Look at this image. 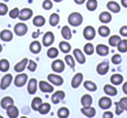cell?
Returning <instances> with one entry per match:
<instances>
[{
    "label": "cell",
    "instance_id": "6da1fadb",
    "mask_svg": "<svg viewBox=\"0 0 127 118\" xmlns=\"http://www.w3.org/2000/svg\"><path fill=\"white\" fill-rule=\"evenodd\" d=\"M68 23L73 27H78L83 23V17L78 12H72L68 17Z\"/></svg>",
    "mask_w": 127,
    "mask_h": 118
},
{
    "label": "cell",
    "instance_id": "7a4b0ae2",
    "mask_svg": "<svg viewBox=\"0 0 127 118\" xmlns=\"http://www.w3.org/2000/svg\"><path fill=\"white\" fill-rule=\"evenodd\" d=\"M27 80H28V76L25 73H21V74H18L16 76L14 80V84L16 87H23L25 83H27Z\"/></svg>",
    "mask_w": 127,
    "mask_h": 118
},
{
    "label": "cell",
    "instance_id": "3957f363",
    "mask_svg": "<svg viewBox=\"0 0 127 118\" xmlns=\"http://www.w3.org/2000/svg\"><path fill=\"white\" fill-rule=\"evenodd\" d=\"M51 69L56 73L63 72L64 71V63L60 59H56L51 64Z\"/></svg>",
    "mask_w": 127,
    "mask_h": 118
},
{
    "label": "cell",
    "instance_id": "277c9868",
    "mask_svg": "<svg viewBox=\"0 0 127 118\" xmlns=\"http://www.w3.org/2000/svg\"><path fill=\"white\" fill-rule=\"evenodd\" d=\"M27 31H28V27L24 23H18L14 26V32L16 33V35L19 36V37L25 35Z\"/></svg>",
    "mask_w": 127,
    "mask_h": 118
},
{
    "label": "cell",
    "instance_id": "5b68a950",
    "mask_svg": "<svg viewBox=\"0 0 127 118\" xmlns=\"http://www.w3.org/2000/svg\"><path fill=\"white\" fill-rule=\"evenodd\" d=\"M83 35L85 39H87V40H92V39H94V37L96 36L95 29L92 26H91V25H88V26H86L84 29Z\"/></svg>",
    "mask_w": 127,
    "mask_h": 118
},
{
    "label": "cell",
    "instance_id": "8992f818",
    "mask_svg": "<svg viewBox=\"0 0 127 118\" xmlns=\"http://www.w3.org/2000/svg\"><path fill=\"white\" fill-rule=\"evenodd\" d=\"M48 80H49L50 83H51L52 84L56 85V86H61L64 83V79L62 76H58L56 74H50L47 76Z\"/></svg>",
    "mask_w": 127,
    "mask_h": 118
},
{
    "label": "cell",
    "instance_id": "52a82bcc",
    "mask_svg": "<svg viewBox=\"0 0 127 118\" xmlns=\"http://www.w3.org/2000/svg\"><path fill=\"white\" fill-rule=\"evenodd\" d=\"M33 15V11H32L29 8H24L21 11H19V16H18V18L22 21H26V20H29Z\"/></svg>",
    "mask_w": 127,
    "mask_h": 118
},
{
    "label": "cell",
    "instance_id": "ba28073f",
    "mask_svg": "<svg viewBox=\"0 0 127 118\" xmlns=\"http://www.w3.org/2000/svg\"><path fill=\"white\" fill-rule=\"evenodd\" d=\"M12 80H13V77L11 74H6L5 76H4V77L1 80V83H0V89L3 90H6V89L11 85Z\"/></svg>",
    "mask_w": 127,
    "mask_h": 118
},
{
    "label": "cell",
    "instance_id": "9c48e42d",
    "mask_svg": "<svg viewBox=\"0 0 127 118\" xmlns=\"http://www.w3.org/2000/svg\"><path fill=\"white\" fill-rule=\"evenodd\" d=\"M54 34L51 31H47L45 34L44 35V37H43V44H44L45 47H48V46L51 45V44L54 43Z\"/></svg>",
    "mask_w": 127,
    "mask_h": 118
},
{
    "label": "cell",
    "instance_id": "30bf717a",
    "mask_svg": "<svg viewBox=\"0 0 127 118\" xmlns=\"http://www.w3.org/2000/svg\"><path fill=\"white\" fill-rule=\"evenodd\" d=\"M98 105L102 109H108L111 107V105H112V102H111V100L109 98V97L103 96L99 99Z\"/></svg>",
    "mask_w": 127,
    "mask_h": 118
},
{
    "label": "cell",
    "instance_id": "8fae6325",
    "mask_svg": "<svg viewBox=\"0 0 127 118\" xmlns=\"http://www.w3.org/2000/svg\"><path fill=\"white\" fill-rule=\"evenodd\" d=\"M64 96H65V93L63 90H58L51 95V102L54 104H58L62 100H64Z\"/></svg>",
    "mask_w": 127,
    "mask_h": 118
},
{
    "label": "cell",
    "instance_id": "7c38bea8",
    "mask_svg": "<svg viewBox=\"0 0 127 118\" xmlns=\"http://www.w3.org/2000/svg\"><path fill=\"white\" fill-rule=\"evenodd\" d=\"M39 89L44 93H51L54 90V88L49 83L45 81H40L39 82Z\"/></svg>",
    "mask_w": 127,
    "mask_h": 118
},
{
    "label": "cell",
    "instance_id": "4fadbf2b",
    "mask_svg": "<svg viewBox=\"0 0 127 118\" xmlns=\"http://www.w3.org/2000/svg\"><path fill=\"white\" fill-rule=\"evenodd\" d=\"M37 82L35 78H32V79L29 81L28 86H27V90H28V93L30 95H34V94L37 92Z\"/></svg>",
    "mask_w": 127,
    "mask_h": 118
},
{
    "label": "cell",
    "instance_id": "5bb4252c",
    "mask_svg": "<svg viewBox=\"0 0 127 118\" xmlns=\"http://www.w3.org/2000/svg\"><path fill=\"white\" fill-rule=\"evenodd\" d=\"M83 74L82 73H77L71 79V87L74 89H77L83 81Z\"/></svg>",
    "mask_w": 127,
    "mask_h": 118
},
{
    "label": "cell",
    "instance_id": "9a60e30c",
    "mask_svg": "<svg viewBox=\"0 0 127 118\" xmlns=\"http://www.w3.org/2000/svg\"><path fill=\"white\" fill-rule=\"evenodd\" d=\"M108 71H109V64H108V63L103 62V63H100V64H97V72L98 73L99 75L104 76V75H105L106 73L108 72Z\"/></svg>",
    "mask_w": 127,
    "mask_h": 118
},
{
    "label": "cell",
    "instance_id": "2e32d148",
    "mask_svg": "<svg viewBox=\"0 0 127 118\" xmlns=\"http://www.w3.org/2000/svg\"><path fill=\"white\" fill-rule=\"evenodd\" d=\"M81 112L86 117H94L96 115V109L94 108L91 107V106H87V107L82 108Z\"/></svg>",
    "mask_w": 127,
    "mask_h": 118
},
{
    "label": "cell",
    "instance_id": "e0dca14e",
    "mask_svg": "<svg viewBox=\"0 0 127 118\" xmlns=\"http://www.w3.org/2000/svg\"><path fill=\"white\" fill-rule=\"evenodd\" d=\"M6 112H7V115L9 117L11 118H16L18 116V114H19V111H18V109L14 106V104L12 105H10L9 107L6 109Z\"/></svg>",
    "mask_w": 127,
    "mask_h": 118
},
{
    "label": "cell",
    "instance_id": "ac0fdd59",
    "mask_svg": "<svg viewBox=\"0 0 127 118\" xmlns=\"http://www.w3.org/2000/svg\"><path fill=\"white\" fill-rule=\"evenodd\" d=\"M28 61L29 60L27 59V58H24L23 60L20 61L19 63H18V64L14 66V71L18 73L23 72V71H25V68H26L27 64H28Z\"/></svg>",
    "mask_w": 127,
    "mask_h": 118
},
{
    "label": "cell",
    "instance_id": "d6986e66",
    "mask_svg": "<svg viewBox=\"0 0 127 118\" xmlns=\"http://www.w3.org/2000/svg\"><path fill=\"white\" fill-rule=\"evenodd\" d=\"M73 55H74L76 60L80 64H84L85 63V56L84 53L80 50L79 49H75L73 50Z\"/></svg>",
    "mask_w": 127,
    "mask_h": 118
},
{
    "label": "cell",
    "instance_id": "ffe728a7",
    "mask_svg": "<svg viewBox=\"0 0 127 118\" xmlns=\"http://www.w3.org/2000/svg\"><path fill=\"white\" fill-rule=\"evenodd\" d=\"M0 38L2 39L4 42H10L12 40L13 34L11 30H4L0 33Z\"/></svg>",
    "mask_w": 127,
    "mask_h": 118
},
{
    "label": "cell",
    "instance_id": "44dd1931",
    "mask_svg": "<svg viewBox=\"0 0 127 118\" xmlns=\"http://www.w3.org/2000/svg\"><path fill=\"white\" fill-rule=\"evenodd\" d=\"M97 53L101 56H105L109 54V48L104 44H98L96 48Z\"/></svg>",
    "mask_w": 127,
    "mask_h": 118
},
{
    "label": "cell",
    "instance_id": "7402d4cb",
    "mask_svg": "<svg viewBox=\"0 0 127 118\" xmlns=\"http://www.w3.org/2000/svg\"><path fill=\"white\" fill-rule=\"evenodd\" d=\"M106 6H107V9L109 10V11H111V12L118 13L120 11V5L117 2H114V1H110V2H108Z\"/></svg>",
    "mask_w": 127,
    "mask_h": 118
},
{
    "label": "cell",
    "instance_id": "603a6c76",
    "mask_svg": "<svg viewBox=\"0 0 127 118\" xmlns=\"http://www.w3.org/2000/svg\"><path fill=\"white\" fill-rule=\"evenodd\" d=\"M104 93H105L106 95H111V96H114V95H116L117 94H118V90H117V89L115 88V87L110 85V84L104 85Z\"/></svg>",
    "mask_w": 127,
    "mask_h": 118
},
{
    "label": "cell",
    "instance_id": "cb8c5ba5",
    "mask_svg": "<svg viewBox=\"0 0 127 118\" xmlns=\"http://www.w3.org/2000/svg\"><path fill=\"white\" fill-rule=\"evenodd\" d=\"M41 44L38 41H33L32 43H31L30 44V50L34 54H37L41 51Z\"/></svg>",
    "mask_w": 127,
    "mask_h": 118
},
{
    "label": "cell",
    "instance_id": "d4e9b609",
    "mask_svg": "<svg viewBox=\"0 0 127 118\" xmlns=\"http://www.w3.org/2000/svg\"><path fill=\"white\" fill-rule=\"evenodd\" d=\"M111 13L107 12V11H103L102 13H100L99 15V20L101 23L103 24H108L111 21Z\"/></svg>",
    "mask_w": 127,
    "mask_h": 118
},
{
    "label": "cell",
    "instance_id": "484cf974",
    "mask_svg": "<svg viewBox=\"0 0 127 118\" xmlns=\"http://www.w3.org/2000/svg\"><path fill=\"white\" fill-rule=\"evenodd\" d=\"M0 104H1V107H2L3 109H6L10 105L14 104V101H13V99L11 98V96H5L1 100Z\"/></svg>",
    "mask_w": 127,
    "mask_h": 118
},
{
    "label": "cell",
    "instance_id": "4316f807",
    "mask_svg": "<svg viewBox=\"0 0 127 118\" xmlns=\"http://www.w3.org/2000/svg\"><path fill=\"white\" fill-rule=\"evenodd\" d=\"M50 110H51V105H50V103H48V102H44V103L42 102V104L39 106L38 109H37V111H38L41 115L48 114V113L50 112Z\"/></svg>",
    "mask_w": 127,
    "mask_h": 118
},
{
    "label": "cell",
    "instance_id": "83f0119b",
    "mask_svg": "<svg viewBox=\"0 0 127 118\" xmlns=\"http://www.w3.org/2000/svg\"><path fill=\"white\" fill-rule=\"evenodd\" d=\"M124 80V77L120 74H114L111 76V83L114 85H119L122 83Z\"/></svg>",
    "mask_w": 127,
    "mask_h": 118
},
{
    "label": "cell",
    "instance_id": "f1b7e54d",
    "mask_svg": "<svg viewBox=\"0 0 127 118\" xmlns=\"http://www.w3.org/2000/svg\"><path fill=\"white\" fill-rule=\"evenodd\" d=\"M59 49L63 53L67 54V53L70 52L71 47V45H70L69 43L65 42V41H62V42L59 43Z\"/></svg>",
    "mask_w": 127,
    "mask_h": 118
},
{
    "label": "cell",
    "instance_id": "f546056e",
    "mask_svg": "<svg viewBox=\"0 0 127 118\" xmlns=\"http://www.w3.org/2000/svg\"><path fill=\"white\" fill-rule=\"evenodd\" d=\"M61 34L62 37L65 40H70L71 38V29L69 28V26H64L61 30Z\"/></svg>",
    "mask_w": 127,
    "mask_h": 118
},
{
    "label": "cell",
    "instance_id": "4dcf8cb0",
    "mask_svg": "<svg viewBox=\"0 0 127 118\" xmlns=\"http://www.w3.org/2000/svg\"><path fill=\"white\" fill-rule=\"evenodd\" d=\"M81 103L84 107H87V106H91L92 104V97L90 95H84L81 98Z\"/></svg>",
    "mask_w": 127,
    "mask_h": 118
},
{
    "label": "cell",
    "instance_id": "1f68e13d",
    "mask_svg": "<svg viewBox=\"0 0 127 118\" xmlns=\"http://www.w3.org/2000/svg\"><path fill=\"white\" fill-rule=\"evenodd\" d=\"M45 24V18L43 16H37L33 18V24L37 27H42Z\"/></svg>",
    "mask_w": 127,
    "mask_h": 118
},
{
    "label": "cell",
    "instance_id": "d6a6232c",
    "mask_svg": "<svg viewBox=\"0 0 127 118\" xmlns=\"http://www.w3.org/2000/svg\"><path fill=\"white\" fill-rule=\"evenodd\" d=\"M117 46H118V49L119 52L122 53L127 52V39L120 40Z\"/></svg>",
    "mask_w": 127,
    "mask_h": 118
},
{
    "label": "cell",
    "instance_id": "836d02e7",
    "mask_svg": "<svg viewBox=\"0 0 127 118\" xmlns=\"http://www.w3.org/2000/svg\"><path fill=\"white\" fill-rule=\"evenodd\" d=\"M84 87H85V89H86L87 90H89V91H96L97 90V85H96L95 83H93V82L92 81H85V83H84Z\"/></svg>",
    "mask_w": 127,
    "mask_h": 118
},
{
    "label": "cell",
    "instance_id": "e575fe53",
    "mask_svg": "<svg viewBox=\"0 0 127 118\" xmlns=\"http://www.w3.org/2000/svg\"><path fill=\"white\" fill-rule=\"evenodd\" d=\"M70 115V111L67 108L62 107L58 109V116L60 118H67Z\"/></svg>",
    "mask_w": 127,
    "mask_h": 118
},
{
    "label": "cell",
    "instance_id": "d590c367",
    "mask_svg": "<svg viewBox=\"0 0 127 118\" xmlns=\"http://www.w3.org/2000/svg\"><path fill=\"white\" fill-rule=\"evenodd\" d=\"M110 29L109 27L105 26V25H102L98 28V34L103 37H106L110 35Z\"/></svg>",
    "mask_w": 127,
    "mask_h": 118
},
{
    "label": "cell",
    "instance_id": "8d00e7d4",
    "mask_svg": "<svg viewBox=\"0 0 127 118\" xmlns=\"http://www.w3.org/2000/svg\"><path fill=\"white\" fill-rule=\"evenodd\" d=\"M86 8L88 11H94L97 8V0H88L86 3Z\"/></svg>",
    "mask_w": 127,
    "mask_h": 118
},
{
    "label": "cell",
    "instance_id": "74e56055",
    "mask_svg": "<svg viewBox=\"0 0 127 118\" xmlns=\"http://www.w3.org/2000/svg\"><path fill=\"white\" fill-rule=\"evenodd\" d=\"M49 23L51 26H56L58 23H59V16L57 13H52L50 16Z\"/></svg>",
    "mask_w": 127,
    "mask_h": 118
},
{
    "label": "cell",
    "instance_id": "f35d334b",
    "mask_svg": "<svg viewBox=\"0 0 127 118\" xmlns=\"http://www.w3.org/2000/svg\"><path fill=\"white\" fill-rule=\"evenodd\" d=\"M10 69V63L6 59L0 60V71L2 72H6Z\"/></svg>",
    "mask_w": 127,
    "mask_h": 118
},
{
    "label": "cell",
    "instance_id": "ab89813d",
    "mask_svg": "<svg viewBox=\"0 0 127 118\" xmlns=\"http://www.w3.org/2000/svg\"><path fill=\"white\" fill-rule=\"evenodd\" d=\"M42 99L40 98V97H35V98L32 100V108L33 110L35 111H37V109H38L39 106L42 104Z\"/></svg>",
    "mask_w": 127,
    "mask_h": 118
},
{
    "label": "cell",
    "instance_id": "60d3db41",
    "mask_svg": "<svg viewBox=\"0 0 127 118\" xmlns=\"http://www.w3.org/2000/svg\"><path fill=\"white\" fill-rule=\"evenodd\" d=\"M47 56H48V57L51 58V59H53V58H56L57 56H58V49H57V48H55V47L50 48V49H48V51H47Z\"/></svg>",
    "mask_w": 127,
    "mask_h": 118
},
{
    "label": "cell",
    "instance_id": "b9f144b4",
    "mask_svg": "<svg viewBox=\"0 0 127 118\" xmlns=\"http://www.w3.org/2000/svg\"><path fill=\"white\" fill-rule=\"evenodd\" d=\"M121 40L119 36L118 35H114V36H111V37L109 38V44L112 47H115V46L118 45V44L119 43V41Z\"/></svg>",
    "mask_w": 127,
    "mask_h": 118
},
{
    "label": "cell",
    "instance_id": "7bdbcfd3",
    "mask_svg": "<svg viewBox=\"0 0 127 118\" xmlns=\"http://www.w3.org/2000/svg\"><path fill=\"white\" fill-rule=\"evenodd\" d=\"M84 51H85V53L86 55H89V56L92 55L94 52L93 45H92V44H86L85 45V47H84Z\"/></svg>",
    "mask_w": 127,
    "mask_h": 118
},
{
    "label": "cell",
    "instance_id": "ee69618b",
    "mask_svg": "<svg viewBox=\"0 0 127 118\" xmlns=\"http://www.w3.org/2000/svg\"><path fill=\"white\" fill-rule=\"evenodd\" d=\"M64 60H65V63L67 64L68 66H70L71 68L75 67V61H74V59H73L72 56H71V55H66L65 57H64Z\"/></svg>",
    "mask_w": 127,
    "mask_h": 118
},
{
    "label": "cell",
    "instance_id": "f6af8a7d",
    "mask_svg": "<svg viewBox=\"0 0 127 118\" xmlns=\"http://www.w3.org/2000/svg\"><path fill=\"white\" fill-rule=\"evenodd\" d=\"M115 106H116V109H115V113H116V115H121L122 113L124 112V108H123V106H122V104L120 103V102H115Z\"/></svg>",
    "mask_w": 127,
    "mask_h": 118
},
{
    "label": "cell",
    "instance_id": "bcb514c9",
    "mask_svg": "<svg viewBox=\"0 0 127 118\" xmlns=\"http://www.w3.org/2000/svg\"><path fill=\"white\" fill-rule=\"evenodd\" d=\"M42 7L44 10H46V11H49V10H51L53 7V4L51 0H44V2H43Z\"/></svg>",
    "mask_w": 127,
    "mask_h": 118
},
{
    "label": "cell",
    "instance_id": "7dc6e473",
    "mask_svg": "<svg viewBox=\"0 0 127 118\" xmlns=\"http://www.w3.org/2000/svg\"><path fill=\"white\" fill-rule=\"evenodd\" d=\"M111 62L113 64H119L122 62V57L119 54H115L111 57Z\"/></svg>",
    "mask_w": 127,
    "mask_h": 118
},
{
    "label": "cell",
    "instance_id": "c3c4849f",
    "mask_svg": "<svg viewBox=\"0 0 127 118\" xmlns=\"http://www.w3.org/2000/svg\"><path fill=\"white\" fill-rule=\"evenodd\" d=\"M19 11H20L18 10V8H14V9H12L9 13L10 18H12V19H15V18H18V16H19Z\"/></svg>",
    "mask_w": 127,
    "mask_h": 118
},
{
    "label": "cell",
    "instance_id": "681fc988",
    "mask_svg": "<svg viewBox=\"0 0 127 118\" xmlns=\"http://www.w3.org/2000/svg\"><path fill=\"white\" fill-rule=\"evenodd\" d=\"M8 12V6L5 4L0 3V16H4Z\"/></svg>",
    "mask_w": 127,
    "mask_h": 118
},
{
    "label": "cell",
    "instance_id": "f907efd6",
    "mask_svg": "<svg viewBox=\"0 0 127 118\" xmlns=\"http://www.w3.org/2000/svg\"><path fill=\"white\" fill-rule=\"evenodd\" d=\"M28 63H29V64L27 65V69H28L30 71H32V72H34V71L37 70V64L32 60L28 61Z\"/></svg>",
    "mask_w": 127,
    "mask_h": 118
},
{
    "label": "cell",
    "instance_id": "816d5d0a",
    "mask_svg": "<svg viewBox=\"0 0 127 118\" xmlns=\"http://www.w3.org/2000/svg\"><path fill=\"white\" fill-rule=\"evenodd\" d=\"M119 33L121 36L123 37H127V26L125 25V26H122L119 30Z\"/></svg>",
    "mask_w": 127,
    "mask_h": 118
},
{
    "label": "cell",
    "instance_id": "f5cc1de1",
    "mask_svg": "<svg viewBox=\"0 0 127 118\" xmlns=\"http://www.w3.org/2000/svg\"><path fill=\"white\" fill-rule=\"evenodd\" d=\"M119 102H120V103L122 104V106H123L124 109L127 111V97H123V98H121Z\"/></svg>",
    "mask_w": 127,
    "mask_h": 118
},
{
    "label": "cell",
    "instance_id": "db71d44e",
    "mask_svg": "<svg viewBox=\"0 0 127 118\" xmlns=\"http://www.w3.org/2000/svg\"><path fill=\"white\" fill-rule=\"evenodd\" d=\"M103 117L104 118H112L113 117V114L110 111H106V112L104 113L103 115Z\"/></svg>",
    "mask_w": 127,
    "mask_h": 118
},
{
    "label": "cell",
    "instance_id": "11a10c76",
    "mask_svg": "<svg viewBox=\"0 0 127 118\" xmlns=\"http://www.w3.org/2000/svg\"><path fill=\"white\" fill-rule=\"evenodd\" d=\"M122 90H123V92L125 94V95H127V82L126 83H124L123 87H122Z\"/></svg>",
    "mask_w": 127,
    "mask_h": 118
},
{
    "label": "cell",
    "instance_id": "9f6ffc18",
    "mask_svg": "<svg viewBox=\"0 0 127 118\" xmlns=\"http://www.w3.org/2000/svg\"><path fill=\"white\" fill-rule=\"evenodd\" d=\"M74 2L77 4H83L85 2V0H74Z\"/></svg>",
    "mask_w": 127,
    "mask_h": 118
},
{
    "label": "cell",
    "instance_id": "6f0895ef",
    "mask_svg": "<svg viewBox=\"0 0 127 118\" xmlns=\"http://www.w3.org/2000/svg\"><path fill=\"white\" fill-rule=\"evenodd\" d=\"M121 4L124 7L127 8V0H121Z\"/></svg>",
    "mask_w": 127,
    "mask_h": 118
},
{
    "label": "cell",
    "instance_id": "680465c9",
    "mask_svg": "<svg viewBox=\"0 0 127 118\" xmlns=\"http://www.w3.org/2000/svg\"><path fill=\"white\" fill-rule=\"evenodd\" d=\"M38 36H39V31H36L32 34V37H33V38H37Z\"/></svg>",
    "mask_w": 127,
    "mask_h": 118
},
{
    "label": "cell",
    "instance_id": "91938a15",
    "mask_svg": "<svg viewBox=\"0 0 127 118\" xmlns=\"http://www.w3.org/2000/svg\"><path fill=\"white\" fill-rule=\"evenodd\" d=\"M53 1H55V2H57V3H59V2H62L63 0H53Z\"/></svg>",
    "mask_w": 127,
    "mask_h": 118
},
{
    "label": "cell",
    "instance_id": "94428289",
    "mask_svg": "<svg viewBox=\"0 0 127 118\" xmlns=\"http://www.w3.org/2000/svg\"><path fill=\"white\" fill-rule=\"evenodd\" d=\"M2 49H3V47H2V45L0 44V53H1V51H2Z\"/></svg>",
    "mask_w": 127,
    "mask_h": 118
}]
</instances>
